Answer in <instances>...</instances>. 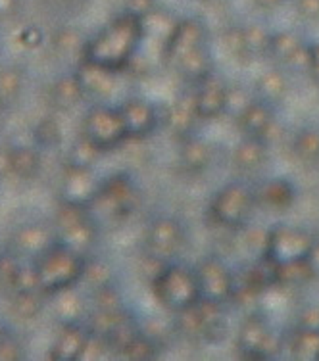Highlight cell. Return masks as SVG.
<instances>
[{
	"label": "cell",
	"mask_w": 319,
	"mask_h": 361,
	"mask_svg": "<svg viewBox=\"0 0 319 361\" xmlns=\"http://www.w3.org/2000/svg\"><path fill=\"white\" fill-rule=\"evenodd\" d=\"M85 262L70 246H52L39 264V281L44 288L58 290L76 283L83 275Z\"/></svg>",
	"instance_id": "cell-5"
},
{
	"label": "cell",
	"mask_w": 319,
	"mask_h": 361,
	"mask_svg": "<svg viewBox=\"0 0 319 361\" xmlns=\"http://www.w3.org/2000/svg\"><path fill=\"white\" fill-rule=\"evenodd\" d=\"M310 264H312L313 271H315V275L319 273V240H315V244H313V248H312V254H310Z\"/></svg>",
	"instance_id": "cell-34"
},
{
	"label": "cell",
	"mask_w": 319,
	"mask_h": 361,
	"mask_svg": "<svg viewBox=\"0 0 319 361\" xmlns=\"http://www.w3.org/2000/svg\"><path fill=\"white\" fill-rule=\"evenodd\" d=\"M129 139H145L158 126V111L145 98H129L119 106Z\"/></svg>",
	"instance_id": "cell-12"
},
{
	"label": "cell",
	"mask_w": 319,
	"mask_h": 361,
	"mask_svg": "<svg viewBox=\"0 0 319 361\" xmlns=\"http://www.w3.org/2000/svg\"><path fill=\"white\" fill-rule=\"evenodd\" d=\"M60 227L66 238V246H70L79 254L95 240V223L90 221L85 206L68 204V208L64 209Z\"/></svg>",
	"instance_id": "cell-13"
},
{
	"label": "cell",
	"mask_w": 319,
	"mask_h": 361,
	"mask_svg": "<svg viewBox=\"0 0 319 361\" xmlns=\"http://www.w3.org/2000/svg\"><path fill=\"white\" fill-rule=\"evenodd\" d=\"M315 238L310 231L296 227V225H275L265 235L264 257L273 265L292 264L308 259L312 254Z\"/></svg>",
	"instance_id": "cell-4"
},
{
	"label": "cell",
	"mask_w": 319,
	"mask_h": 361,
	"mask_svg": "<svg viewBox=\"0 0 319 361\" xmlns=\"http://www.w3.org/2000/svg\"><path fill=\"white\" fill-rule=\"evenodd\" d=\"M292 152L302 164H319V129L318 127H304L294 135Z\"/></svg>",
	"instance_id": "cell-25"
},
{
	"label": "cell",
	"mask_w": 319,
	"mask_h": 361,
	"mask_svg": "<svg viewBox=\"0 0 319 361\" xmlns=\"http://www.w3.org/2000/svg\"><path fill=\"white\" fill-rule=\"evenodd\" d=\"M124 352L131 360H150L156 355V344L152 338H146L145 334L139 333L129 342V346L125 348Z\"/></svg>",
	"instance_id": "cell-30"
},
{
	"label": "cell",
	"mask_w": 319,
	"mask_h": 361,
	"mask_svg": "<svg viewBox=\"0 0 319 361\" xmlns=\"http://www.w3.org/2000/svg\"><path fill=\"white\" fill-rule=\"evenodd\" d=\"M87 73L79 77V81L83 85V89L98 92V94H108L114 85H116V71L104 70L100 66L87 62Z\"/></svg>",
	"instance_id": "cell-27"
},
{
	"label": "cell",
	"mask_w": 319,
	"mask_h": 361,
	"mask_svg": "<svg viewBox=\"0 0 319 361\" xmlns=\"http://www.w3.org/2000/svg\"><path fill=\"white\" fill-rule=\"evenodd\" d=\"M294 10L304 21H319V0H294Z\"/></svg>",
	"instance_id": "cell-31"
},
{
	"label": "cell",
	"mask_w": 319,
	"mask_h": 361,
	"mask_svg": "<svg viewBox=\"0 0 319 361\" xmlns=\"http://www.w3.org/2000/svg\"><path fill=\"white\" fill-rule=\"evenodd\" d=\"M198 285H200L202 300L227 304L235 296V277L229 265L217 256L202 257L195 267Z\"/></svg>",
	"instance_id": "cell-8"
},
{
	"label": "cell",
	"mask_w": 319,
	"mask_h": 361,
	"mask_svg": "<svg viewBox=\"0 0 319 361\" xmlns=\"http://www.w3.org/2000/svg\"><path fill=\"white\" fill-rule=\"evenodd\" d=\"M187 244L185 227L174 217H156L146 231V250L158 264L179 256Z\"/></svg>",
	"instance_id": "cell-6"
},
{
	"label": "cell",
	"mask_w": 319,
	"mask_h": 361,
	"mask_svg": "<svg viewBox=\"0 0 319 361\" xmlns=\"http://www.w3.org/2000/svg\"><path fill=\"white\" fill-rule=\"evenodd\" d=\"M256 192L241 180L222 187L210 202V216L217 225L235 229L248 221L256 204Z\"/></svg>",
	"instance_id": "cell-3"
},
{
	"label": "cell",
	"mask_w": 319,
	"mask_h": 361,
	"mask_svg": "<svg viewBox=\"0 0 319 361\" xmlns=\"http://www.w3.org/2000/svg\"><path fill=\"white\" fill-rule=\"evenodd\" d=\"M100 183L95 180L90 175L89 167H77L73 166V171L66 180V196H68V204H76V206H87L95 200L98 195Z\"/></svg>",
	"instance_id": "cell-19"
},
{
	"label": "cell",
	"mask_w": 319,
	"mask_h": 361,
	"mask_svg": "<svg viewBox=\"0 0 319 361\" xmlns=\"http://www.w3.org/2000/svg\"><path fill=\"white\" fill-rule=\"evenodd\" d=\"M260 10H265V12H271V10H277L284 0H252Z\"/></svg>",
	"instance_id": "cell-33"
},
{
	"label": "cell",
	"mask_w": 319,
	"mask_h": 361,
	"mask_svg": "<svg viewBox=\"0 0 319 361\" xmlns=\"http://www.w3.org/2000/svg\"><path fill=\"white\" fill-rule=\"evenodd\" d=\"M223 47L227 49L235 60H250L252 56H250L248 44H246V35H244V27H229L225 31V35H223Z\"/></svg>",
	"instance_id": "cell-29"
},
{
	"label": "cell",
	"mask_w": 319,
	"mask_h": 361,
	"mask_svg": "<svg viewBox=\"0 0 319 361\" xmlns=\"http://www.w3.org/2000/svg\"><path fill=\"white\" fill-rule=\"evenodd\" d=\"M254 92L260 100L275 104L279 100H283L289 92L287 75L281 70H265L254 81Z\"/></svg>",
	"instance_id": "cell-22"
},
{
	"label": "cell",
	"mask_w": 319,
	"mask_h": 361,
	"mask_svg": "<svg viewBox=\"0 0 319 361\" xmlns=\"http://www.w3.org/2000/svg\"><path fill=\"white\" fill-rule=\"evenodd\" d=\"M92 202H100L104 214L112 217L131 216L140 202L137 185L127 175H114L104 183H100L98 195Z\"/></svg>",
	"instance_id": "cell-9"
},
{
	"label": "cell",
	"mask_w": 319,
	"mask_h": 361,
	"mask_svg": "<svg viewBox=\"0 0 319 361\" xmlns=\"http://www.w3.org/2000/svg\"><path fill=\"white\" fill-rule=\"evenodd\" d=\"M179 160L188 171H195V173L204 171L212 164V146L200 137L188 135L185 139H181Z\"/></svg>",
	"instance_id": "cell-21"
},
{
	"label": "cell",
	"mask_w": 319,
	"mask_h": 361,
	"mask_svg": "<svg viewBox=\"0 0 319 361\" xmlns=\"http://www.w3.org/2000/svg\"><path fill=\"white\" fill-rule=\"evenodd\" d=\"M267 160V142L260 137H244L233 150V164L243 171H256Z\"/></svg>",
	"instance_id": "cell-20"
},
{
	"label": "cell",
	"mask_w": 319,
	"mask_h": 361,
	"mask_svg": "<svg viewBox=\"0 0 319 361\" xmlns=\"http://www.w3.org/2000/svg\"><path fill=\"white\" fill-rule=\"evenodd\" d=\"M292 357L304 361H319V326L300 325L291 336Z\"/></svg>",
	"instance_id": "cell-24"
},
{
	"label": "cell",
	"mask_w": 319,
	"mask_h": 361,
	"mask_svg": "<svg viewBox=\"0 0 319 361\" xmlns=\"http://www.w3.org/2000/svg\"><path fill=\"white\" fill-rule=\"evenodd\" d=\"M256 200L270 209H289L296 200V188L291 180L284 177L265 180L262 187L256 190Z\"/></svg>",
	"instance_id": "cell-17"
},
{
	"label": "cell",
	"mask_w": 319,
	"mask_h": 361,
	"mask_svg": "<svg viewBox=\"0 0 319 361\" xmlns=\"http://www.w3.org/2000/svg\"><path fill=\"white\" fill-rule=\"evenodd\" d=\"M270 54L291 68L308 70L310 66V47L304 44L302 37L292 31H279L271 35Z\"/></svg>",
	"instance_id": "cell-15"
},
{
	"label": "cell",
	"mask_w": 319,
	"mask_h": 361,
	"mask_svg": "<svg viewBox=\"0 0 319 361\" xmlns=\"http://www.w3.org/2000/svg\"><path fill=\"white\" fill-rule=\"evenodd\" d=\"M308 73L312 75L313 83L319 85V42L310 44V66H308Z\"/></svg>",
	"instance_id": "cell-32"
},
{
	"label": "cell",
	"mask_w": 319,
	"mask_h": 361,
	"mask_svg": "<svg viewBox=\"0 0 319 361\" xmlns=\"http://www.w3.org/2000/svg\"><path fill=\"white\" fill-rule=\"evenodd\" d=\"M195 104L198 118L214 119L219 118L227 111V97H229V87L223 83L219 77L214 73L206 77L204 81L195 85Z\"/></svg>",
	"instance_id": "cell-14"
},
{
	"label": "cell",
	"mask_w": 319,
	"mask_h": 361,
	"mask_svg": "<svg viewBox=\"0 0 319 361\" xmlns=\"http://www.w3.org/2000/svg\"><path fill=\"white\" fill-rule=\"evenodd\" d=\"M202 47H208V29L204 25V21L198 18H185L177 21L174 33L167 39L164 56L169 66H175L181 58H185Z\"/></svg>",
	"instance_id": "cell-11"
},
{
	"label": "cell",
	"mask_w": 319,
	"mask_h": 361,
	"mask_svg": "<svg viewBox=\"0 0 319 361\" xmlns=\"http://www.w3.org/2000/svg\"><path fill=\"white\" fill-rule=\"evenodd\" d=\"M244 35H246V44H248L252 58L270 54L271 35L273 33H270L267 29L262 27V25H246L244 27Z\"/></svg>",
	"instance_id": "cell-28"
},
{
	"label": "cell",
	"mask_w": 319,
	"mask_h": 361,
	"mask_svg": "<svg viewBox=\"0 0 319 361\" xmlns=\"http://www.w3.org/2000/svg\"><path fill=\"white\" fill-rule=\"evenodd\" d=\"M236 344L239 350L248 357H265L273 354V350H277L279 341L264 315L250 313L241 323Z\"/></svg>",
	"instance_id": "cell-10"
},
{
	"label": "cell",
	"mask_w": 319,
	"mask_h": 361,
	"mask_svg": "<svg viewBox=\"0 0 319 361\" xmlns=\"http://www.w3.org/2000/svg\"><path fill=\"white\" fill-rule=\"evenodd\" d=\"M315 275L310 259L292 262V264L275 265V285L279 286H299L308 283Z\"/></svg>",
	"instance_id": "cell-26"
},
{
	"label": "cell",
	"mask_w": 319,
	"mask_h": 361,
	"mask_svg": "<svg viewBox=\"0 0 319 361\" xmlns=\"http://www.w3.org/2000/svg\"><path fill=\"white\" fill-rule=\"evenodd\" d=\"M239 127L246 133V137H260L264 139L267 133L275 126V118H273V110H271L270 102H264L260 98H254L246 108H244L239 116H236Z\"/></svg>",
	"instance_id": "cell-16"
},
{
	"label": "cell",
	"mask_w": 319,
	"mask_h": 361,
	"mask_svg": "<svg viewBox=\"0 0 319 361\" xmlns=\"http://www.w3.org/2000/svg\"><path fill=\"white\" fill-rule=\"evenodd\" d=\"M196 119L200 118H198V111H196L195 90L181 94L167 111V126L181 139L193 135V127H195Z\"/></svg>",
	"instance_id": "cell-18"
},
{
	"label": "cell",
	"mask_w": 319,
	"mask_h": 361,
	"mask_svg": "<svg viewBox=\"0 0 319 361\" xmlns=\"http://www.w3.org/2000/svg\"><path fill=\"white\" fill-rule=\"evenodd\" d=\"M89 333L79 325H68L56 342V357L58 360H79L89 348Z\"/></svg>",
	"instance_id": "cell-23"
},
{
	"label": "cell",
	"mask_w": 319,
	"mask_h": 361,
	"mask_svg": "<svg viewBox=\"0 0 319 361\" xmlns=\"http://www.w3.org/2000/svg\"><path fill=\"white\" fill-rule=\"evenodd\" d=\"M143 41H145L143 18L135 12H127L108 23L89 42L85 50L87 62L118 73L135 58Z\"/></svg>",
	"instance_id": "cell-1"
},
{
	"label": "cell",
	"mask_w": 319,
	"mask_h": 361,
	"mask_svg": "<svg viewBox=\"0 0 319 361\" xmlns=\"http://www.w3.org/2000/svg\"><path fill=\"white\" fill-rule=\"evenodd\" d=\"M85 137L100 150L116 148L125 139H129L119 108H108V106L92 108L85 119Z\"/></svg>",
	"instance_id": "cell-7"
},
{
	"label": "cell",
	"mask_w": 319,
	"mask_h": 361,
	"mask_svg": "<svg viewBox=\"0 0 319 361\" xmlns=\"http://www.w3.org/2000/svg\"><path fill=\"white\" fill-rule=\"evenodd\" d=\"M154 296L174 313L187 312L202 300L195 267L183 264H164L152 281Z\"/></svg>",
	"instance_id": "cell-2"
}]
</instances>
